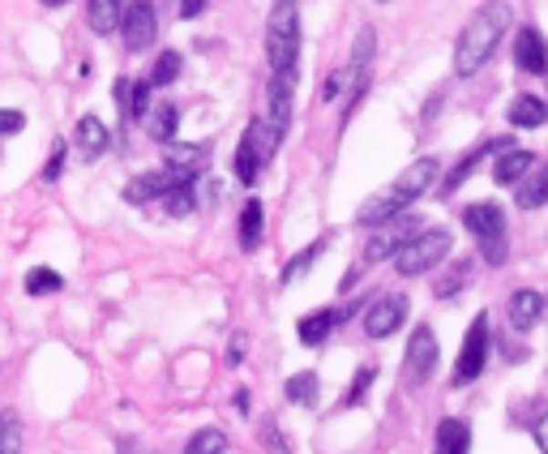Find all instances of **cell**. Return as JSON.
Here are the masks:
<instances>
[{
  "label": "cell",
  "mask_w": 548,
  "mask_h": 454,
  "mask_svg": "<svg viewBox=\"0 0 548 454\" xmlns=\"http://www.w3.org/2000/svg\"><path fill=\"white\" fill-rule=\"evenodd\" d=\"M292 103H295V69L287 73H270V86H266V129L274 133V142L283 146L287 129H292Z\"/></svg>",
  "instance_id": "cell-10"
},
{
  "label": "cell",
  "mask_w": 548,
  "mask_h": 454,
  "mask_svg": "<svg viewBox=\"0 0 548 454\" xmlns=\"http://www.w3.org/2000/svg\"><path fill=\"white\" fill-rule=\"evenodd\" d=\"M0 454H22V420H17V412H0Z\"/></svg>",
  "instance_id": "cell-33"
},
{
  "label": "cell",
  "mask_w": 548,
  "mask_h": 454,
  "mask_svg": "<svg viewBox=\"0 0 548 454\" xmlns=\"http://www.w3.org/2000/svg\"><path fill=\"white\" fill-rule=\"evenodd\" d=\"M176 9H181V17H197L206 9V0H176Z\"/></svg>",
  "instance_id": "cell-43"
},
{
  "label": "cell",
  "mask_w": 548,
  "mask_h": 454,
  "mask_svg": "<svg viewBox=\"0 0 548 454\" xmlns=\"http://www.w3.org/2000/svg\"><path fill=\"white\" fill-rule=\"evenodd\" d=\"M544 304H548V296H544Z\"/></svg>",
  "instance_id": "cell-47"
},
{
  "label": "cell",
  "mask_w": 548,
  "mask_h": 454,
  "mask_svg": "<svg viewBox=\"0 0 548 454\" xmlns=\"http://www.w3.org/2000/svg\"><path fill=\"white\" fill-rule=\"evenodd\" d=\"M437 176H441V163H437L433 155L408 163V168L398 171V181H394V185H386L381 193H373V198L356 211V223H360V227H381V223H390L394 214H408L411 201L424 198V193L437 185Z\"/></svg>",
  "instance_id": "cell-2"
},
{
  "label": "cell",
  "mask_w": 548,
  "mask_h": 454,
  "mask_svg": "<svg viewBox=\"0 0 548 454\" xmlns=\"http://www.w3.org/2000/svg\"><path fill=\"white\" fill-rule=\"evenodd\" d=\"M244 352H249V339H244V335H232V343H227V369H240Z\"/></svg>",
  "instance_id": "cell-41"
},
{
  "label": "cell",
  "mask_w": 548,
  "mask_h": 454,
  "mask_svg": "<svg viewBox=\"0 0 548 454\" xmlns=\"http://www.w3.org/2000/svg\"><path fill=\"white\" fill-rule=\"evenodd\" d=\"M510 22H514V9H510L506 0H484L476 14L463 22L459 39H454V73L459 77H476L492 60L497 43L506 39Z\"/></svg>",
  "instance_id": "cell-1"
},
{
  "label": "cell",
  "mask_w": 548,
  "mask_h": 454,
  "mask_svg": "<svg viewBox=\"0 0 548 454\" xmlns=\"http://www.w3.org/2000/svg\"><path fill=\"white\" fill-rule=\"evenodd\" d=\"M60 287H65V274H57L52 266H35L26 274V292H30V296H57Z\"/></svg>",
  "instance_id": "cell-30"
},
{
  "label": "cell",
  "mask_w": 548,
  "mask_h": 454,
  "mask_svg": "<svg viewBox=\"0 0 548 454\" xmlns=\"http://www.w3.org/2000/svg\"><path fill=\"white\" fill-rule=\"evenodd\" d=\"M420 219H411V214H394L390 223L373 227V236H368V244L360 249V262H356L352 274H343V284H338V292H347V287H356V279L365 274V270H373L377 262H390L403 244L411 241V236H420Z\"/></svg>",
  "instance_id": "cell-4"
},
{
  "label": "cell",
  "mask_w": 548,
  "mask_h": 454,
  "mask_svg": "<svg viewBox=\"0 0 548 454\" xmlns=\"http://www.w3.org/2000/svg\"><path fill=\"white\" fill-rule=\"evenodd\" d=\"M60 171H65V142H52V155H47V163H43V181H47V185H57L60 181Z\"/></svg>",
  "instance_id": "cell-38"
},
{
  "label": "cell",
  "mask_w": 548,
  "mask_h": 454,
  "mask_svg": "<svg viewBox=\"0 0 548 454\" xmlns=\"http://www.w3.org/2000/svg\"><path fill=\"white\" fill-rule=\"evenodd\" d=\"M184 60L181 52H163V57H155V69H150V86H171L176 77H181Z\"/></svg>",
  "instance_id": "cell-34"
},
{
  "label": "cell",
  "mask_w": 548,
  "mask_h": 454,
  "mask_svg": "<svg viewBox=\"0 0 548 454\" xmlns=\"http://www.w3.org/2000/svg\"><path fill=\"white\" fill-rule=\"evenodd\" d=\"M279 142H274V133L266 129V120H253V125L240 133V146H236V159H232V171H236L240 185H257V176L266 168L270 159H274Z\"/></svg>",
  "instance_id": "cell-7"
},
{
  "label": "cell",
  "mask_w": 548,
  "mask_h": 454,
  "mask_svg": "<svg viewBox=\"0 0 548 454\" xmlns=\"http://www.w3.org/2000/svg\"><path fill=\"white\" fill-rule=\"evenodd\" d=\"M223 450H227L223 428H197L189 438V446H184V454H223Z\"/></svg>",
  "instance_id": "cell-31"
},
{
  "label": "cell",
  "mask_w": 548,
  "mask_h": 454,
  "mask_svg": "<svg viewBox=\"0 0 548 454\" xmlns=\"http://www.w3.org/2000/svg\"><path fill=\"white\" fill-rule=\"evenodd\" d=\"M373 52H377V30L365 26L360 35H356V47H352V65L347 69L352 73H365L368 69V60H373Z\"/></svg>",
  "instance_id": "cell-32"
},
{
  "label": "cell",
  "mask_w": 548,
  "mask_h": 454,
  "mask_svg": "<svg viewBox=\"0 0 548 454\" xmlns=\"http://www.w3.org/2000/svg\"><path fill=\"white\" fill-rule=\"evenodd\" d=\"M26 129V116L17 112V108H0V138H14Z\"/></svg>",
  "instance_id": "cell-40"
},
{
  "label": "cell",
  "mask_w": 548,
  "mask_h": 454,
  "mask_svg": "<svg viewBox=\"0 0 548 454\" xmlns=\"http://www.w3.org/2000/svg\"><path fill=\"white\" fill-rule=\"evenodd\" d=\"M373 382H377V369H373V365H365V369L352 377V386H347V395H343V408H360Z\"/></svg>",
  "instance_id": "cell-35"
},
{
  "label": "cell",
  "mask_w": 548,
  "mask_h": 454,
  "mask_svg": "<svg viewBox=\"0 0 548 454\" xmlns=\"http://www.w3.org/2000/svg\"><path fill=\"white\" fill-rule=\"evenodd\" d=\"M120 39H125L129 52H146L159 39L155 0H129L125 14H120Z\"/></svg>",
  "instance_id": "cell-9"
},
{
  "label": "cell",
  "mask_w": 548,
  "mask_h": 454,
  "mask_svg": "<svg viewBox=\"0 0 548 454\" xmlns=\"http://www.w3.org/2000/svg\"><path fill=\"white\" fill-rule=\"evenodd\" d=\"M489 347H492V335H489V313H476L471 326L463 335V347H459V360H454V373L450 382L454 386H471L484 373L489 365Z\"/></svg>",
  "instance_id": "cell-8"
},
{
  "label": "cell",
  "mask_w": 548,
  "mask_h": 454,
  "mask_svg": "<svg viewBox=\"0 0 548 454\" xmlns=\"http://www.w3.org/2000/svg\"><path fill=\"white\" fill-rule=\"evenodd\" d=\"M163 211L171 214V219H184V214L197 211V189L193 185H171L168 193H163Z\"/></svg>",
  "instance_id": "cell-29"
},
{
  "label": "cell",
  "mask_w": 548,
  "mask_h": 454,
  "mask_svg": "<svg viewBox=\"0 0 548 454\" xmlns=\"http://www.w3.org/2000/svg\"><path fill=\"white\" fill-rule=\"evenodd\" d=\"M437 335L429 326H416L411 330V339H408V386H424L429 377L437 373Z\"/></svg>",
  "instance_id": "cell-12"
},
{
  "label": "cell",
  "mask_w": 548,
  "mask_h": 454,
  "mask_svg": "<svg viewBox=\"0 0 548 454\" xmlns=\"http://www.w3.org/2000/svg\"><path fill=\"white\" fill-rule=\"evenodd\" d=\"M501 150H510V138H492V142H484V146H476L471 155H463L459 163H454L450 171H446V181H441V198H450V193H459V189L467 185V176L476 171V163L484 155H501Z\"/></svg>",
  "instance_id": "cell-15"
},
{
  "label": "cell",
  "mask_w": 548,
  "mask_h": 454,
  "mask_svg": "<svg viewBox=\"0 0 548 454\" xmlns=\"http://www.w3.org/2000/svg\"><path fill=\"white\" fill-rule=\"evenodd\" d=\"M43 5H47V9H60V5H69V0H43Z\"/></svg>",
  "instance_id": "cell-45"
},
{
  "label": "cell",
  "mask_w": 548,
  "mask_h": 454,
  "mask_svg": "<svg viewBox=\"0 0 548 454\" xmlns=\"http://www.w3.org/2000/svg\"><path fill=\"white\" fill-rule=\"evenodd\" d=\"M377 5H386V0H377Z\"/></svg>",
  "instance_id": "cell-46"
},
{
  "label": "cell",
  "mask_w": 548,
  "mask_h": 454,
  "mask_svg": "<svg viewBox=\"0 0 548 454\" xmlns=\"http://www.w3.org/2000/svg\"><path fill=\"white\" fill-rule=\"evenodd\" d=\"M232 408H236V416H249V390H236V395H232Z\"/></svg>",
  "instance_id": "cell-44"
},
{
  "label": "cell",
  "mask_w": 548,
  "mask_h": 454,
  "mask_svg": "<svg viewBox=\"0 0 548 454\" xmlns=\"http://www.w3.org/2000/svg\"><path fill=\"white\" fill-rule=\"evenodd\" d=\"M535 446H540V454H548V412L535 420Z\"/></svg>",
  "instance_id": "cell-42"
},
{
  "label": "cell",
  "mask_w": 548,
  "mask_h": 454,
  "mask_svg": "<svg viewBox=\"0 0 548 454\" xmlns=\"http://www.w3.org/2000/svg\"><path fill=\"white\" fill-rule=\"evenodd\" d=\"M266 60L270 73H287L300 60V5L274 0L266 17Z\"/></svg>",
  "instance_id": "cell-3"
},
{
  "label": "cell",
  "mask_w": 548,
  "mask_h": 454,
  "mask_svg": "<svg viewBox=\"0 0 548 454\" xmlns=\"http://www.w3.org/2000/svg\"><path fill=\"white\" fill-rule=\"evenodd\" d=\"M262 446H266L270 454H292V450H287V438H283V428L274 425V420H266V425H262Z\"/></svg>",
  "instance_id": "cell-39"
},
{
  "label": "cell",
  "mask_w": 548,
  "mask_h": 454,
  "mask_svg": "<svg viewBox=\"0 0 548 454\" xmlns=\"http://www.w3.org/2000/svg\"><path fill=\"white\" fill-rule=\"evenodd\" d=\"M544 296L535 292V287H519L514 296H510V326L514 330H532L540 317H544Z\"/></svg>",
  "instance_id": "cell-18"
},
{
  "label": "cell",
  "mask_w": 548,
  "mask_h": 454,
  "mask_svg": "<svg viewBox=\"0 0 548 454\" xmlns=\"http://www.w3.org/2000/svg\"><path fill=\"white\" fill-rule=\"evenodd\" d=\"M163 168L181 181V185H193L202 171L211 168V150L197 142H168V150H163Z\"/></svg>",
  "instance_id": "cell-13"
},
{
  "label": "cell",
  "mask_w": 548,
  "mask_h": 454,
  "mask_svg": "<svg viewBox=\"0 0 548 454\" xmlns=\"http://www.w3.org/2000/svg\"><path fill=\"white\" fill-rule=\"evenodd\" d=\"M506 120L514 129H540V125H548V103L540 99V95H519V99L510 103V112H506Z\"/></svg>",
  "instance_id": "cell-20"
},
{
  "label": "cell",
  "mask_w": 548,
  "mask_h": 454,
  "mask_svg": "<svg viewBox=\"0 0 548 454\" xmlns=\"http://www.w3.org/2000/svg\"><path fill=\"white\" fill-rule=\"evenodd\" d=\"M322 253H326V241H313L309 249H300V253L292 257V266L283 270V284H292L295 274H305V270H313V262H317Z\"/></svg>",
  "instance_id": "cell-36"
},
{
  "label": "cell",
  "mask_w": 548,
  "mask_h": 454,
  "mask_svg": "<svg viewBox=\"0 0 548 454\" xmlns=\"http://www.w3.org/2000/svg\"><path fill=\"white\" fill-rule=\"evenodd\" d=\"M120 14H125L120 0H86V22H90L95 35H112V30H120Z\"/></svg>",
  "instance_id": "cell-24"
},
{
  "label": "cell",
  "mask_w": 548,
  "mask_h": 454,
  "mask_svg": "<svg viewBox=\"0 0 548 454\" xmlns=\"http://www.w3.org/2000/svg\"><path fill=\"white\" fill-rule=\"evenodd\" d=\"M171 185H181L176 176H171L168 168H155V171H141V176H133L125 185V201L129 206H146V201H155V198H163Z\"/></svg>",
  "instance_id": "cell-16"
},
{
  "label": "cell",
  "mask_w": 548,
  "mask_h": 454,
  "mask_svg": "<svg viewBox=\"0 0 548 454\" xmlns=\"http://www.w3.org/2000/svg\"><path fill=\"white\" fill-rule=\"evenodd\" d=\"M176 129H181V112H176V103H159L155 112H146V133L155 138V142L168 146L176 138Z\"/></svg>",
  "instance_id": "cell-25"
},
{
  "label": "cell",
  "mask_w": 548,
  "mask_h": 454,
  "mask_svg": "<svg viewBox=\"0 0 548 454\" xmlns=\"http://www.w3.org/2000/svg\"><path fill=\"white\" fill-rule=\"evenodd\" d=\"M317 390H322V382H317V373H313V369L292 373L287 386H283L287 403H295V408H313V403H317Z\"/></svg>",
  "instance_id": "cell-26"
},
{
  "label": "cell",
  "mask_w": 548,
  "mask_h": 454,
  "mask_svg": "<svg viewBox=\"0 0 548 454\" xmlns=\"http://www.w3.org/2000/svg\"><path fill=\"white\" fill-rule=\"evenodd\" d=\"M514 65L532 77H544L548 73V39L540 26H519L514 35Z\"/></svg>",
  "instance_id": "cell-14"
},
{
  "label": "cell",
  "mask_w": 548,
  "mask_h": 454,
  "mask_svg": "<svg viewBox=\"0 0 548 454\" xmlns=\"http://www.w3.org/2000/svg\"><path fill=\"white\" fill-rule=\"evenodd\" d=\"M454 249V236L446 227H420V236H411L398 253H394V270L403 279H416V274H429L433 266H441Z\"/></svg>",
  "instance_id": "cell-6"
},
{
  "label": "cell",
  "mask_w": 548,
  "mask_h": 454,
  "mask_svg": "<svg viewBox=\"0 0 548 454\" xmlns=\"http://www.w3.org/2000/svg\"><path fill=\"white\" fill-rule=\"evenodd\" d=\"M463 227L471 232V241L480 244V257L489 266H501L510 253V232H506V211L497 201H471L463 206Z\"/></svg>",
  "instance_id": "cell-5"
},
{
  "label": "cell",
  "mask_w": 548,
  "mask_h": 454,
  "mask_svg": "<svg viewBox=\"0 0 548 454\" xmlns=\"http://www.w3.org/2000/svg\"><path fill=\"white\" fill-rule=\"evenodd\" d=\"M108 146H112L108 125H103L98 116H82V120H78V150H82L86 159H98Z\"/></svg>",
  "instance_id": "cell-22"
},
{
  "label": "cell",
  "mask_w": 548,
  "mask_h": 454,
  "mask_svg": "<svg viewBox=\"0 0 548 454\" xmlns=\"http://www.w3.org/2000/svg\"><path fill=\"white\" fill-rule=\"evenodd\" d=\"M338 326H343L338 309H313V313L300 317V326H295V330H300V343H305V347H322V343L330 339Z\"/></svg>",
  "instance_id": "cell-17"
},
{
  "label": "cell",
  "mask_w": 548,
  "mask_h": 454,
  "mask_svg": "<svg viewBox=\"0 0 548 454\" xmlns=\"http://www.w3.org/2000/svg\"><path fill=\"white\" fill-rule=\"evenodd\" d=\"M262 219H266V214H262V201L257 198H249L244 201V206H240V249H257V244H262Z\"/></svg>",
  "instance_id": "cell-27"
},
{
  "label": "cell",
  "mask_w": 548,
  "mask_h": 454,
  "mask_svg": "<svg viewBox=\"0 0 548 454\" xmlns=\"http://www.w3.org/2000/svg\"><path fill=\"white\" fill-rule=\"evenodd\" d=\"M403 322H408V296H398V292H381L377 300H368V309H365V335L368 339H390Z\"/></svg>",
  "instance_id": "cell-11"
},
{
  "label": "cell",
  "mask_w": 548,
  "mask_h": 454,
  "mask_svg": "<svg viewBox=\"0 0 548 454\" xmlns=\"http://www.w3.org/2000/svg\"><path fill=\"white\" fill-rule=\"evenodd\" d=\"M471 450V428L463 420H441L437 425V441H433V454H467Z\"/></svg>",
  "instance_id": "cell-23"
},
{
  "label": "cell",
  "mask_w": 548,
  "mask_h": 454,
  "mask_svg": "<svg viewBox=\"0 0 548 454\" xmlns=\"http://www.w3.org/2000/svg\"><path fill=\"white\" fill-rule=\"evenodd\" d=\"M352 77H356L352 69H335L330 77H326V86H322V99H326V103H335L338 95H343V90L352 86Z\"/></svg>",
  "instance_id": "cell-37"
},
{
  "label": "cell",
  "mask_w": 548,
  "mask_h": 454,
  "mask_svg": "<svg viewBox=\"0 0 548 454\" xmlns=\"http://www.w3.org/2000/svg\"><path fill=\"white\" fill-rule=\"evenodd\" d=\"M514 189H519V193H514L519 211H540L548 201V163H532V171H527Z\"/></svg>",
  "instance_id": "cell-19"
},
{
  "label": "cell",
  "mask_w": 548,
  "mask_h": 454,
  "mask_svg": "<svg viewBox=\"0 0 548 454\" xmlns=\"http://www.w3.org/2000/svg\"><path fill=\"white\" fill-rule=\"evenodd\" d=\"M471 284V262H450L446 266V274H437V284H433V296H441V300H450L454 292H463V287Z\"/></svg>",
  "instance_id": "cell-28"
},
{
  "label": "cell",
  "mask_w": 548,
  "mask_h": 454,
  "mask_svg": "<svg viewBox=\"0 0 548 454\" xmlns=\"http://www.w3.org/2000/svg\"><path fill=\"white\" fill-rule=\"evenodd\" d=\"M535 155H527V150H519V146H510V150H501V159L492 163V181L497 185H519L522 176L532 171Z\"/></svg>",
  "instance_id": "cell-21"
}]
</instances>
